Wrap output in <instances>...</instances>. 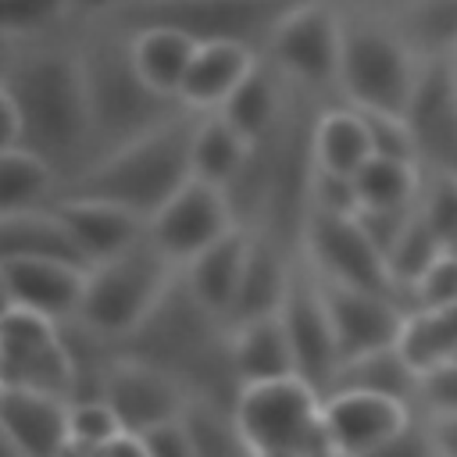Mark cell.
<instances>
[{
  "label": "cell",
  "mask_w": 457,
  "mask_h": 457,
  "mask_svg": "<svg viewBox=\"0 0 457 457\" xmlns=\"http://www.w3.org/2000/svg\"><path fill=\"white\" fill-rule=\"evenodd\" d=\"M0 100L18 114V146L57 168L64 186L93 161V118L75 32L4 39Z\"/></svg>",
  "instance_id": "cell-1"
},
{
  "label": "cell",
  "mask_w": 457,
  "mask_h": 457,
  "mask_svg": "<svg viewBox=\"0 0 457 457\" xmlns=\"http://www.w3.org/2000/svg\"><path fill=\"white\" fill-rule=\"evenodd\" d=\"M228 336H232V325L211 314L204 303H196L182 286V278H175V286L157 303V311L118 346L121 353L139 357L168 371L171 378H179L189 400L236 407L239 382L232 371Z\"/></svg>",
  "instance_id": "cell-2"
},
{
  "label": "cell",
  "mask_w": 457,
  "mask_h": 457,
  "mask_svg": "<svg viewBox=\"0 0 457 457\" xmlns=\"http://www.w3.org/2000/svg\"><path fill=\"white\" fill-rule=\"evenodd\" d=\"M71 32L89 93L93 161L186 111L179 100H168L146 86V79L132 61V32L125 25L96 21V25H79Z\"/></svg>",
  "instance_id": "cell-3"
},
{
  "label": "cell",
  "mask_w": 457,
  "mask_h": 457,
  "mask_svg": "<svg viewBox=\"0 0 457 457\" xmlns=\"http://www.w3.org/2000/svg\"><path fill=\"white\" fill-rule=\"evenodd\" d=\"M193 125L196 111H182L179 118L150 129L146 136L96 157L61 193L100 196L150 221L193 179Z\"/></svg>",
  "instance_id": "cell-4"
},
{
  "label": "cell",
  "mask_w": 457,
  "mask_h": 457,
  "mask_svg": "<svg viewBox=\"0 0 457 457\" xmlns=\"http://www.w3.org/2000/svg\"><path fill=\"white\" fill-rule=\"evenodd\" d=\"M421 50L407 39L396 14L343 11V61H339V100L357 111H396L403 114L418 75Z\"/></svg>",
  "instance_id": "cell-5"
},
{
  "label": "cell",
  "mask_w": 457,
  "mask_h": 457,
  "mask_svg": "<svg viewBox=\"0 0 457 457\" xmlns=\"http://www.w3.org/2000/svg\"><path fill=\"white\" fill-rule=\"evenodd\" d=\"M179 268L154 246L150 236L89 268L79 321L93 332L121 343L129 339L168 296Z\"/></svg>",
  "instance_id": "cell-6"
},
{
  "label": "cell",
  "mask_w": 457,
  "mask_h": 457,
  "mask_svg": "<svg viewBox=\"0 0 457 457\" xmlns=\"http://www.w3.org/2000/svg\"><path fill=\"white\" fill-rule=\"evenodd\" d=\"M293 89L336 104L343 61V7L336 0H296L261 54Z\"/></svg>",
  "instance_id": "cell-7"
},
{
  "label": "cell",
  "mask_w": 457,
  "mask_h": 457,
  "mask_svg": "<svg viewBox=\"0 0 457 457\" xmlns=\"http://www.w3.org/2000/svg\"><path fill=\"white\" fill-rule=\"evenodd\" d=\"M236 418L257 457H332L321 393L296 375L239 389Z\"/></svg>",
  "instance_id": "cell-8"
},
{
  "label": "cell",
  "mask_w": 457,
  "mask_h": 457,
  "mask_svg": "<svg viewBox=\"0 0 457 457\" xmlns=\"http://www.w3.org/2000/svg\"><path fill=\"white\" fill-rule=\"evenodd\" d=\"M293 4L296 0H129L111 21L125 29L171 25L196 43H243L264 54Z\"/></svg>",
  "instance_id": "cell-9"
},
{
  "label": "cell",
  "mask_w": 457,
  "mask_h": 457,
  "mask_svg": "<svg viewBox=\"0 0 457 457\" xmlns=\"http://www.w3.org/2000/svg\"><path fill=\"white\" fill-rule=\"evenodd\" d=\"M0 389H32L75 400V368L64 325L29 307L4 303L0 314Z\"/></svg>",
  "instance_id": "cell-10"
},
{
  "label": "cell",
  "mask_w": 457,
  "mask_h": 457,
  "mask_svg": "<svg viewBox=\"0 0 457 457\" xmlns=\"http://www.w3.org/2000/svg\"><path fill=\"white\" fill-rule=\"evenodd\" d=\"M300 253L303 261L332 282H346V286H361V289H375V293H389L407 300L386 264V253L375 246V239L368 236V228L361 225L357 214H325V211H311L307 225H303V239H300Z\"/></svg>",
  "instance_id": "cell-11"
},
{
  "label": "cell",
  "mask_w": 457,
  "mask_h": 457,
  "mask_svg": "<svg viewBox=\"0 0 457 457\" xmlns=\"http://www.w3.org/2000/svg\"><path fill=\"white\" fill-rule=\"evenodd\" d=\"M239 225L236 207L228 200L225 189L189 179L150 221H146V236L154 239V246L175 264H189L200 250H207L211 243H218L221 236H228Z\"/></svg>",
  "instance_id": "cell-12"
},
{
  "label": "cell",
  "mask_w": 457,
  "mask_h": 457,
  "mask_svg": "<svg viewBox=\"0 0 457 457\" xmlns=\"http://www.w3.org/2000/svg\"><path fill=\"white\" fill-rule=\"evenodd\" d=\"M282 325L293 346V361H296V378H303L307 386H314L321 396L332 389L336 371H339V346H336V332L328 321V307L321 296V282L314 275V268L303 261H296L293 268V282L282 303Z\"/></svg>",
  "instance_id": "cell-13"
},
{
  "label": "cell",
  "mask_w": 457,
  "mask_h": 457,
  "mask_svg": "<svg viewBox=\"0 0 457 457\" xmlns=\"http://www.w3.org/2000/svg\"><path fill=\"white\" fill-rule=\"evenodd\" d=\"M318 282H321V296L328 307V321H332L343 364L400 343L403 321L411 314L407 300L389 296V293H375V289H361V286H346V282H332L321 275H318Z\"/></svg>",
  "instance_id": "cell-14"
},
{
  "label": "cell",
  "mask_w": 457,
  "mask_h": 457,
  "mask_svg": "<svg viewBox=\"0 0 457 457\" xmlns=\"http://www.w3.org/2000/svg\"><path fill=\"white\" fill-rule=\"evenodd\" d=\"M403 118L414 132L418 164L425 171L457 175V79L446 54L425 57Z\"/></svg>",
  "instance_id": "cell-15"
},
{
  "label": "cell",
  "mask_w": 457,
  "mask_h": 457,
  "mask_svg": "<svg viewBox=\"0 0 457 457\" xmlns=\"http://www.w3.org/2000/svg\"><path fill=\"white\" fill-rule=\"evenodd\" d=\"M100 396L111 403L129 436H146L168 421H179L189 407V393L179 378L129 353L114 357Z\"/></svg>",
  "instance_id": "cell-16"
},
{
  "label": "cell",
  "mask_w": 457,
  "mask_h": 457,
  "mask_svg": "<svg viewBox=\"0 0 457 457\" xmlns=\"http://www.w3.org/2000/svg\"><path fill=\"white\" fill-rule=\"evenodd\" d=\"M418 411L403 400L364 393V389H332L321 396V425L332 457H361L375 446L400 436Z\"/></svg>",
  "instance_id": "cell-17"
},
{
  "label": "cell",
  "mask_w": 457,
  "mask_h": 457,
  "mask_svg": "<svg viewBox=\"0 0 457 457\" xmlns=\"http://www.w3.org/2000/svg\"><path fill=\"white\" fill-rule=\"evenodd\" d=\"M4 457H68L71 450V400L0 389Z\"/></svg>",
  "instance_id": "cell-18"
},
{
  "label": "cell",
  "mask_w": 457,
  "mask_h": 457,
  "mask_svg": "<svg viewBox=\"0 0 457 457\" xmlns=\"http://www.w3.org/2000/svg\"><path fill=\"white\" fill-rule=\"evenodd\" d=\"M89 268L61 264V261H32V257H0V289L4 303L29 307L54 321H75L86 296Z\"/></svg>",
  "instance_id": "cell-19"
},
{
  "label": "cell",
  "mask_w": 457,
  "mask_h": 457,
  "mask_svg": "<svg viewBox=\"0 0 457 457\" xmlns=\"http://www.w3.org/2000/svg\"><path fill=\"white\" fill-rule=\"evenodd\" d=\"M54 207L64 218L68 232L75 236L89 268L107 257H118L121 250H129L132 243H139L146 236V221L139 214H132L129 207H118L111 200H100V196L61 193Z\"/></svg>",
  "instance_id": "cell-20"
},
{
  "label": "cell",
  "mask_w": 457,
  "mask_h": 457,
  "mask_svg": "<svg viewBox=\"0 0 457 457\" xmlns=\"http://www.w3.org/2000/svg\"><path fill=\"white\" fill-rule=\"evenodd\" d=\"M250 243H253V232L236 225L228 236H221L218 243H211L189 264L179 268V278L189 289V296L225 321L232 318V307H236V296L243 286Z\"/></svg>",
  "instance_id": "cell-21"
},
{
  "label": "cell",
  "mask_w": 457,
  "mask_h": 457,
  "mask_svg": "<svg viewBox=\"0 0 457 457\" xmlns=\"http://www.w3.org/2000/svg\"><path fill=\"white\" fill-rule=\"evenodd\" d=\"M261 64V54L243 43H200L196 57L189 64V75L182 82V107L196 114L221 111L232 93L250 79V71Z\"/></svg>",
  "instance_id": "cell-22"
},
{
  "label": "cell",
  "mask_w": 457,
  "mask_h": 457,
  "mask_svg": "<svg viewBox=\"0 0 457 457\" xmlns=\"http://www.w3.org/2000/svg\"><path fill=\"white\" fill-rule=\"evenodd\" d=\"M300 253L253 232L250 243V257H246V271H243V286L232 307L228 325H243L253 318H271L282 311L289 282H293V268H296Z\"/></svg>",
  "instance_id": "cell-23"
},
{
  "label": "cell",
  "mask_w": 457,
  "mask_h": 457,
  "mask_svg": "<svg viewBox=\"0 0 457 457\" xmlns=\"http://www.w3.org/2000/svg\"><path fill=\"white\" fill-rule=\"evenodd\" d=\"M228 350H232V371H236L239 389L296 375V361H293V346H289L282 314L232 325Z\"/></svg>",
  "instance_id": "cell-24"
},
{
  "label": "cell",
  "mask_w": 457,
  "mask_h": 457,
  "mask_svg": "<svg viewBox=\"0 0 457 457\" xmlns=\"http://www.w3.org/2000/svg\"><path fill=\"white\" fill-rule=\"evenodd\" d=\"M311 146H314L318 171L343 175V179H353L375 157L368 118L343 100L318 107L314 129H311Z\"/></svg>",
  "instance_id": "cell-25"
},
{
  "label": "cell",
  "mask_w": 457,
  "mask_h": 457,
  "mask_svg": "<svg viewBox=\"0 0 457 457\" xmlns=\"http://www.w3.org/2000/svg\"><path fill=\"white\" fill-rule=\"evenodd\" d=\"M293 104H296V89L261 57V64L250 71V79L232 93V100L218 114H225L250 143H261L286 125Z\"/></svg>",
  "instance_id": "cell-26"
},
{
  "label": "cell",
  "mask_w": 457,
  "mask_h": 457,
  "mask_svg": "<svg viewBox=\"0 0 457 457\" xmlns=\"http://www.w3.org/2000/svg\"><path fill=\"white\" fill-rule=\"evenodd\" d=\"M0 257H32V261H61V264L89 268L57 207L0 214Z\"/></svg>",
  "instance_id": "cell-27"
},
{
  "label": "cell",
  "mask_w": 457,
  "mask_h": 457,
  "mask_svg": "<svg viewBox=\"0 0 457 457\" xmlns=\"http://www.w3.org/2000/svg\"><path fill=\"white\" fill-rule=\"evenodd\" d=\"M129 32H132V61L146 79V86L168 100H179L200 43L171 25H139Z\"/></svg>",
  "instance_id": "cell-28"
},
{
  "label": "cell",
  "mask_w": 457,
  "mask_h": 457,
  "mask_svg": "<svg viewBox=\"0 0 457 457\" xmlns=\"http://www.w3.org/2000/svg\"><path fill=\"white\" fill-rule=\"evenodd\" d=\"M253 143L225 118V114H196L193 125V179L211 182L218 189H232V182L243 175L246 161H250Z\"/></svg>",
  "instance_id": "cell-29"
},
{
  "label": "cell",
  "mask_w": 457,
  "mask_h": 457,
  "mask_svg": "<svg viewBox=\"0 0 457 457\" xmlns=\"http://www.w3.org/2000/svg\"><path fill=\"white\" fill-rule=\"evenodd\" d=\"M64 189V179L50 161L25 146L0 150V214L54 207Z\"/></svg>",
  "instance_id": "cell-30"
},
{
  "label": "cell",
  "mask_w": 457,
  "mask_h": 457,
  "mask_svg": "<svg viewBox=\"0 0 457 457\" xmlns=\"http://www.w3.org/2000/svg\"><path fill=\"white\" fill-rule=\"evenodd\" d=\"M418 371L414 364L403 357L400 343L396 346H386V350H375V353H364V357H353L346 361L339 371H336V382L332 389H364V393H382V396H393V400H403L418 411ZM328 389V393H332Z\"/></svg>",
  "instance_id": "cell-31"
},
{
  "label": "cell",
  "mask_w": 457,
  "mask_h": 457,
  "mask_svg": "<svg viewBox=\"0 0 457 457\" xmlns=\"http://www.w3.org/2000/svg\"><path fill=\"white\" fill-rule=\"evenodd\" d=\"M357 211H400L418 204L421 189V164L396 161V157H371L357 175Z\"/></svg>",
  "instance_id": "cell-32"
},
{
  "label": "cell",
  "mask_w": 457,
  "mask_h": 457,
  "mask_svg": "<svg viewBox=\"0 0 457 457\" xmlns=\"http://www.w3.org/2000/svg\"><path fill=\"white\" fill-rule=\"evenodd\" d=\"M182 425L189 432L196 457H257L239 418H236V407H228V403L189 400Z\"/></svg>",
  "instance_id": "cell-33"
},
{
  "label": "cell",
  "mask_w": 457,
  "mask_h": 457,
  "mask_svg": "<svg viewBox=\"0 0 457 457\" xmlns=\"http://www.w3.org/2000/svg\"><path fill=\"white\" fill-rule=\"evenodd\" d=\"M446 250H450V246L425 225V218H421L418 207H414V214H411V221H407V228H403V236H400V239L393 243V250L386 253L389 275H393L396 289L407 296V303H411L414 282H418Z\"/></svg>",
  "instance_id": "cell-34"
},
{
  "label": "cell",
  "mask_w": 457,
  "mask_h": 457,
  "mask_svg": "<svg viewBox=\"0 0 457 457\" xmlns=\"http://www.w3.org/2000/svg\"><path fill=\"white\" fill-rule=\"evenodd\" d=\"M71 29V0H0L4 39H43Z\"/></svg>",
  "instance_id": "cell-35"
},
{
  "label": "cell",
  "mask_w": 457,
  "mask_h": 457,
  "mask_svg": "<svg viewBox=\"0 0 457 457\" xmlns=\"http://www.w3.org/2000/svg\"><path fill=\"white\" fill-rule=\"evenodd\" d=\"M418 214L450 250H457V175L421 168Z\"/></svg>",
  "instance_id": "cell-36"
},
{
  "label": "cell",
  "mask_w": 457,
  "mask_h": 457,
  "mask_svg": "<svg viewBox=\"0 0 457 457\" xmlns=\"http://www.w3.org/2000/svg\"><path fill=\"white\" fill-rule=\"evenodd\" d=\"M121 436H129V432L121 428L118 414L111 411V403L104 396H96V400H75L71 403V450L100 453V450H107Z\"/></svg>",
  "instance_id": "cell-37"
},
{
  "label": "cell",
  "mask_w": 457,
  "mask_h": 457,
  "mask_svg": "<svg viewBox=\"0 0 457 457\" xmlns=\"http://www.w3.org/2000/svg\"><path fill=\"white\" fill-rule=\"evenodd\" d=\"M361 114L368 118L375 157H396V161H414L418 164L414 132H411L403 114H396V111H361Z\"/></svg>",
  "instance_id": "cell-38"
},
{
  "label": "cell",
  "mask_w": 457,
  "mask_h": 457,
  "mask_svg": "<svg viewBox=\"0 0 457 457\" xmlns=\"http://www.w3.org/2000/svg\"><path fill=\"white\" fill-rule=\"evenodd\" d=\"M418 414L421 418H457V357L421 371Z\"/></svg>",
  "instance_id": "cell-39"
},
{
  "label": "cell",
  "mask_w": 457,
  "mask_h": 457,
  "mask_svg": "<svg viewBox=\"0 0 457 457\" xmlns=\"http://www.w3.org/2000/svg\"><path fill=\"white\" fill-rule=\"evenodd\" d=\"M457 303V250H446L411 289V307H450Z\"/></svg>",
  "instance_id": "cell-40"
},
{
  "label": "cell",
  "mask_w": 457,
  "mask_h": 457,
  "mask_svg": "<svg viewBox=\"0 0 457 457\" xmlns=\"http://www.w3.org/2000/svg\"><path fill=\"white\" fill-rule=\"evenodd\" d=\"M361 457H443L439 443H436V432L428 425V418H414L400 436H393L389 443L375 446L371 453H361Z\"/></svg>",
  "instance_id": "cell-41"
},
{
  "label": "cell",
  "mask_w": 457,
  "mask_h": 457,
  "mask_svg": "<svg viewBox=\"0 0 457 457\" xmlns=\"http://www.w3.org/2000/svg\"><path fill=\"white\" fill-rule=\"evenodd\" d=\"M139 443H143L146 457H196L182 418L179 421H168V425H161V428H154L146 436H139Z\"/></svg>",
  "instance_id": "cell-42"
},
{
  "label": "cell",
  "mask_w": 457,
  "mask_h": 457,
  "mask_svg": "<svg viewBox=\"0 0 457 457\" xmlns=\"http://www.w3.org/2000/svg\"><path fill=\"white\" fill-rule=\"evenodd\" d=\"M129 0H71V29L79 25H96V21H111Z\"/></svg>",
  "instance_id": "cell-43"
},
{
  "label": "cell",
  "mask_w": 457,
  "mask_h": 457,
  "mask_svg": "<svg viewBox=\"0 0 457 457\" xmlns=\"http://www.w3.org/2000/svg\"><path fill=\"white\" fill-rule=\"evenodd\" d=\"M443 457H457V418H428Z\"/></svg>",
  "instance_id": "cell-44"
},
{
  "label": "cell",
  "mask_w": 457,
  "mask_h": 457,
  "mask_svg": "<svg viewBox=\"0 0 457 457\" xmlns=\"http://www.w3.org/2000/svg\"><path fill=\"white\" fill-rule=\"evenodd\" d=\"M343 11H368V14H396L403 0H336Z\"/></svg>",
  "instance_id": "cell-45"
},
{
  "label": "cell",
  "mask_w": 457,
  "mask_h": 457,
  "mask_svg": "<svg viewBox=\"0 0 457 457\" xmlns=\"http://www.w3.org/2000/svg\"><path fill=\"white\" fill-rule=\"evenodd\" d=\"M446 57H450V68H453V79H457V46H453Z\"/></svg>",
  "instance_id": "cell-46"
}]
</instances>
